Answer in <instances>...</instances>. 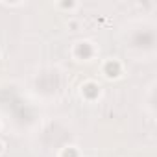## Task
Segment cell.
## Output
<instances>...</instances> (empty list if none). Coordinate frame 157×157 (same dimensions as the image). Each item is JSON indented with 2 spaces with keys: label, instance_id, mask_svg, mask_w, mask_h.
Returning <instances> with one entry per match:
<instances>
[{
  "label": "cell",
  "instance_id": "1",
  "mask_svg": "<svg viewBox=\"0 0 157 157\" xmlns=\"http://www.w3.org/2000/svg\"><path fill=\"white\" fill-rule=\"evenodd\" d=\"M74 54H76L78 59H91L94 50H93V46L89 43H78L76 48H74Z\"/></svg>",
  "mask_w": 157,
  "mask_h": 157
},
{
  "label": "cell",
  "instance_id": "2",
  "mask_svg": "<svg viewBox=\"0 0 157 157\" xmlns=\"http://www.w3.org/2000/svg\"><path fill=\"white\" fill-rule=\"evenodd\" d=\"M120 72H122V67H120V63L117 59H111V61H107L104 65V74L107 78H118Z\"/></svg>",
  "mask_w": 157,
  "mask_h": 157
},
{
  "label": "cell",
  "instance_id": "3",
  "mask_svg": "<svg viewBox=\"0 0 157 157\" xmlns=\"http://www.w3.org/2000/svg\"><path fill=\"white\" fill-rule=\"evenodd\" d=\"M82 93H83V96H85L87 100H94V98H98V94H100V87H98L96 83L89 82V83H85V85L82 87Z\"/></svg>",
  "mask_w": 157,
  "mask_h": 157
},
{
  "label": "cell",
  "instance_id": "4",
  "mask_svg": "<svg viewBox=\"0 0 157 157\" xmlns=\"http://www.w3.org/2000/svg\"><path fill=\"white\" fill-rule=\"evenodd\" d=\"M61 157H80V155H78V150H76V148L68 146V148H65V150L61 151Z\"/></svg>",
  "mask_w": 157,
  "mask_h": 157
},
{
  "label": "cell",
  "instance_id": "5",
  "mask_svg": "<svg viewBox=\"0 0 157 157\" xmlns=\"http://www.w3.org/2000/svg\"><path fill=\"white\" fill-rule=\"evenodd\" d=\"M61 6H63V8H74L76 4H74V2H63Z\"/></svg>",
  "mask_w": 157,
  "mask_h": 157
},
{
  "label": "cell",
  "instance_id": "6",
  "mask_svg": "<svg viewBox=\"0 0 157 157\" xmlns=\"http://www.w3.org/2000/svg\"><path fill=\"white\" fill-rule=\"evenodd\" d=\"M0 153H2V142H0Z\"/></svg>",
  "mask_w": 157,
  "mask_h": 157
}]
</instances>
